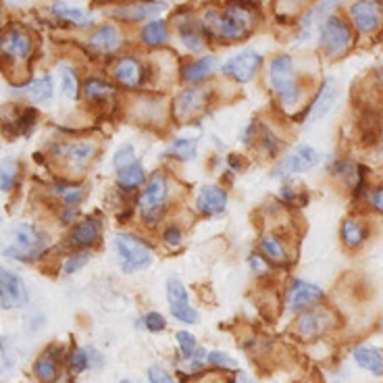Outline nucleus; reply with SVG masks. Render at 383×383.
Instances as JSON below:
<instances>
[{
	"label": "nucleus",
	"instance_id": "nucleus-1",
	"mask_svg": "<svg viewBox=\"0 0 383 383\" xmlns=\"http://www.w3.org/2000/svg\"><path fill=\"white\" fill-rule=\"evenodd\" d=\"M254 26H257L254 11L248 9L246 4H230L223 13L210 9L205 15V28L223 40H244L250 36Z\"/></svg>",
	"mask_w": 383,
	"mask_h": 383
},
{
	"label": "nucleus",
	"instance_id": "nucleus-2",
	"mask_svg": "<svg viewBox=\"0 0 383 383\" xmlns=\"http://www.w3.org/2000/svg\"><path fill=\"white\" fill-rule=\"evenodd\" d=\"M269 77H271V86L277 92V96L281 98V102L286 107H296V102L300 100V90L296 84L292 59L286 55L273 57L271 65H269Z\"/></svg>",
	"mask_w": 383,
	"mask_h": 383
},
{
	"label": "nucleus",
	"instance_id": "nucleus-3",
	"mask_svg": "<svg viewBox=\"0 0 383 383\" xmlns=\"http://www.w3.org/2000/svg\"><path fill=\"white\" fill-rule=\"evenodd\" d=\"M113 242L119 254V265L125 273H134L152 265V252L144 239L131 234H117Z\"/></svg>",
	"mask_w": 383,
	"mask_h": 383
},
{
	"label": "nucleus",
	"instance_id": "nucleus-4",
	"mask_svg": "<svg viewBox=\"0 0 383 383\" xmlns=\"http://www.w3.org/2000/svg\"><path fill=\"white\" fill-rule=\"evenodd\" d=\"M48 242L33 225L21 223L13 232V244L4 248V257L19 259V261H33L46 250Z\"/></svg>",
	"mask_w": 383,
	"mask_h": 383
},
{
	"label": "nucleus",
	"instance_id": "nucleus-5",
	"mask_svg": "<svg viewBox=\"0 0 383 383\" xmlns=\"http://www.w3.org/2000/svg\"><path fill=\"white\" fill-rule=\"evenodd\" d=\"M319 44L327 53V57L331 59H340L344 57L350 46H352V31L348 28V23L335 15L327 17L321 26V33H319Z\"/></svg>",
	"mask_w": 383,
	"mask_h": 383
},
{
	"label": "nucleus",
	"instance_id": "nucleus-6",
	"mask_svg": "<svg viewBox=\"0 0 383 383\" xmlns=\"http://www.w3.org/2000/svg\"><path fill=\"white\" fill-rule=\"evenodd\" d=\"M169 198V183L163 173H154L140 196V212L146 223H156L165 212V205Z\"/></svg>",
	"mask_w": 383,
	"mask_h": 383
},
{
	"label": "nucleus",
	"instance_id": "nucleus-7",
	"mask_svg": "<svg viewBox=\"0 0 383 383\" xmlns=\"http://www.w3.org/2000/svg\"><path fill=\"white\" fill-rule=\"evenodd\" d=\"M319 163V152L308 144H300L296 146L275 169H273V177H286L292 173H304L313 167H317Z\"/></svg>",
	"mask_w": 383,
	"mask_h": 383
},
{
	"label": "nucleus",
	"instance_id": "nucleus-8",
	"mask_svg": "<svg viewBox=\"0 0 383 383\" xmlns=\"http://www.w3.org/2000/svg\"><path fill=\"white\" fill-rule=\"evenodd\" d=\"M0 304L4 311L21 308L28 304V290L23 279L9 269H0Z\"/></svg>",
	"mask_w": 383,
	"mask_h": 383
},
{
	"label": "nucleus",
	"instance_id": "nucleus-9",
	"mask_svg": "<svg viewBox=\"0 0 383 383\" xmlns=\"http://www.w3.org/2000/svg\"><path fill=\"white\" fill-rule=\"evenodd\" d=\"M167 298H169L171 315L177 321H181V323H196L198 321V313H196V308H192L188 290L183 288V284L179 279L167 281Z\"/></svg>",
	"mask_w": 383,
	"mask_h": 383
},
{
	"label": "nucleus",
	"instance_id": "nucleus-10",
	"mask_svg": "<svg viewBox=\"0 0 383 383\" xmlns=\"http://www.w3.org/2000/svg\"><path fill=\"white\" fill-rule=\"evenodd\" d=\"M321 298H323V290L319 286L296 279L286 294V306H288V311L298 313V311H306V308L315 306Z\"/></svg>",
	"mask_w": 383,
	"mask_h": 383
},
{
	"label": "nucleus",
	"instance_id": "nucleus-11",
	"mask_svg": "<svg viewBox=\"0 0 383 383\" xmlns=\"http://www.w3.org/2000/svg\"><path fill=\"white\" fill-rule=\"evenodd\" d=\"M261 63H263V57H261L259 53H254V50H244V53L236 55L234 59L227 60L225 67H223V71H225V75L234 77L236 82L246 84V82H250V80L254 77V73L259 71Z\"/></svg>",
	"mask_w": 383,
	"mask_h": 383
},
{
	"label": "nucleus",
	"instance_id": "nucleus-12",
	"mask_svg": "<svg viewBox=\"0 0 383 383\" xmlns=\"http://www.w3.org/2000/svg\"><path fill=\"white\" fill-rule=\"evenodd\" d=\"M208 90H183L179 92L173 100V115L177 121H190L194 115H198L207 104Z\"/></svg>",
	"mask_w": 383,
	"mask_h": 383
},
{
	"label": "nucleus",
	"instance_id": "nucleus-13",
	"mask_svg": "<svg viewBox=\"0 0 383 383\" xmlns=\"http://www.w3.org/2000/svg\"><path fill=\"white\" fill-rule=\"evenodd\" d=\"M59 158H65L69 163L71 169L82 171L86 169L92 161V156L96 154V144L92 142H75V144H59L53 150Z\"/></svg>",
	"mask_w": 383,
	"mask_h": 383
},
{
	"label": "nucleus",
	"instance_id": "nucleus-14",
	"mask_svg": "<svg viewBox=\"0 0 383 383\" xmlns=\"http://www.w3.org/2000/svg\"><path fill=\"white\" fill-rule=\"evenodd\" d=\"M331 325H333V315L329 311H323V308L308 311L298 319V333L304 340H313V338L323 335Z\"/></svg>",
	"mask_w": 383,
	"mask_h": 383
},
{
	"label": "nucleus",
	"instance_id": "nucleus-15",
	"mask_svg": "<svg viewBox=\"0 0 383 383\" xmlns=\"http://www.w3.org/2000/svg\"><path fill=\"white\" fill-rule=\"evenodd\" d=\"M0 48L4 59H26L31 53V38L19 28H11L4 31Z\"/></svg>",
	"mask_w": 383,
	"mask_h": 383
},
{
	"label": "nucleus",
	"instance_id": "nucleus-16",
	"mask_svg": "<svg viewBox=\"0 0 383 383\" xmlns=\"http://www.w3.org/2000/svg\"><path fill=\"white\" fill-rule=\"evenodd\" d=\"M350 17L358 31H375L382 26V11L377 2H354L350 6Z\"/></svg>",
	"mask_w": 383,
	"mask_h": 383
},
{
	"label": "nucleus",
	"instance_id": "nucleus-17",
	"mask_svg": "<svg viewBox=\"0 0 383 383\" xmlns=\"http://www.w3.org/2000/svg\"><path fill=\"white\" fill-rule=\"evenodd\" d=\"M196 207H198V210L203 215L217 217L227 207V192L223 188H219V185H207V188L200 190Z\"/></svg>",
	"mask_w": 383,
	"mask_h": 383
},
{
	"label": "nucleus",
	"instance_id": "nucleus-18",
	"mask_svg": "<svg viewBox=\"0 0 383 383\" xmlns=\"http://www.w3.org/2000/svg\"><path fill=\"white\" fill-rule=\"evenodd\" d=\"M88 44L90 48H94L96 53L111 55L123 44V33H121L117 26H102L90 36Z\"/></svg>",
	"mask_w": 383,
	"mask_h": 383
},
{
	"label": "nucleus",
	"instance_id": "nucleus-19",
	"mask_svg": "<svg viewBox=\"0 0 383 383\" xmlns=\"http://www.w3.org/2000/svg\"><path fill=\"white\" fill-rule=\"evenodd\" d=\"M335 100H338V84L329 77V80L323 82V86H321L317 98H315V102L308 107V121H317V119L325 117Z\"/></svg>",
	"mask_w": 383,
	"mask_h": 383
},
{
	"label": "nucleus",
	"instance_id": "nucleus-20",
	"mask_svg": "<svg viewBox=\"0 0 383 383\" xmlns=\"http://www.w3.org/2000/svg\"><path fill=\"white\" fill-rule=\"evenodd\" d=\"M115 77L117 82H121L123 86L127 88H138L144 80V69H142V63L134 57H123L115 65Z\"/></svg>",
	"mask_w": 383,
	"mask_h": 383
},
{
	"label": "nucleus",
	"instance_id": "nucleus-21",
	"mask_svg": "<svg viewBox=\"0 0 383 383\" xmlns=\"http://www.w3.org/2000/svg\"><path fill=\"white\" fill-rule=\"evenodd\" d=\"M100 217L92 215V217H86L82 223L75 225V230L71 232V244L73 246H92L98 242V236H100Z\"/></svg>",
	"mask_w": 383,
	"mask_h": 383
},
{
	"label": "nucleus",
	"instance_id": "nucleus-22",
	"mask_svg": "<svg viewBox=\"0 0 383 383\" xmlns=\"http://www.w3.org/2000/svg\"><path fill=\"white\" fill-rule=\"evenodd\" d=\"M17 94L30 98L31 102H46V100L53 98V77L44 75L40 80H33L28 86L17 90Z\"/></svg>",
	"mask_w": 383,
	"mask_h": 383
},
{
	"label": "nucleus",
	"instance_id": "nucleus-23",
	"mask_svg": "<svg viewBox=\"0 0 383 383\" xmlns=\"http://www.w3.org/2000/svg\"><path fill=\"white\" fill-rule=\"evenodd\" d=\"M215 67H217V59L215 57H203V59H196L192 60L190 65H185L183 71H181V77L185 82L194 84V82H200V80L208 77Z\"/></svg>",
	"mask_w": 383,
	"mask_h": 383
},
{
	"label": "nucleus",
	"instance_id": "nucleus-24",
	"mask_svg": "<svg viewBox=\"0 0 383 383\" xmlns=\"http://www.w3.org/2000/svg\"><path fill=\"white\" fill-rule=\"evenodd\" d=\"M53 13L59 15L60 19L65 21H71L73 26H80V28H88L94 23V15L84 11V9H75V6H67L63 2H55L53 4Z\"/></svg>",
	"mask_w": 383,
	"mask_h": 383
},
{
	"label": "nucleus",
	"instance_id": "nucleus-25",
	"mask_svg": "<svg viewBox=\"0 0 383 383\" xmlns=\"http://www.w3.org/2000/svg\"><path fill=\"white\" fill-rule=\"evenodd\" d=\"M354 358L362 369H367L375 375H383V354L379 350H375L371 346H358L354 350Z\"/></svg>",
	"mask_w": 383,
	"mask_h": 383
},
{
	"label": "nucleus",
	"instance_id": "nucleus-26",
	"mask_svg": "<svg viewBox=\"0 0 383 383\" xmlns=\"http://www.w3.org/2000/svg\"><path fill=\"white\" fill-rule=\"evenodd\" d=\"M365 237H367V230L356 219H346L342 223V242L348 248H358L365 242Z\"/></svg>",
	"mask_w": 383,
	"mask_h": 383
},
{
	"label": "nucleus",
	"instance_id": "nucleus-27",
	"mask_svg": "<svg viewBox=\"0 0 383 383\" xmlns=\"http://www.w3.org/2000/svg\"><path fill=\"white\" fill-rule=\"evenodd\" d=\"M146 179V173L144 169L140 167V163H134L125 169H121L117 176V183L123 188V190H136L138 185H142Z\"/></svg>",
	"mask_w": 383,
	"mask_h": 383
},
{
	"label": "nucleus",
	"instance_id": "nucleus-28",
	"mask_svg": "<svg viewBox=\"0 0 383 383\" xmlns=\"http://www.w3.org/2000/svg\"><path fill=\"white\" fill-rule=\"evenodd\" d=\"M165 4L156 2V4H131V6H119L115 11L117 17H123V19H129V21H138V19H144L152 13H158Z\"/></svg>",
	"mask_w": 383,
	"mask_h": 383
},
{
	"label": "nucleus",
	"instance_id": "nucleus-29",
	"mask_svg": "<svg viewBox=\"0 0 383 383\" xmlns=\"http://www.w3.org/2000/svg\"><path fill=\"white\" fill-rule=\"evenodd\" d=\"M167 38H169V31H167V23L163 21H148L142 28V42L148 46H161L167 42Z\"/></svg>",
	"mask_w": 383,
	"mask_h": 383
},
{
	"label": "nucleus",
	"instance_id": "nucleus-30",
	"mask_svg": "<svg viewBox=\"0 0 383 383\" xmlns=\"http://www.w3.org/2000/svg\"><path fill=\"white\" fill-rule=\"evenodd\" d=\"M196 146H198L196 138H179L176 142H171V146L165 150V154L177 156L179 161H192L196 156Z\"/></svg>",
	"mask_w": 383,
	"mask_h": 383
},
{
	"label": "nucleus",
	"instance_id": "nucleus-31",
	"mask_svg": "<svg viewBox=\"0 0 383 383\" xmlns=\"http://www.w3.org/2000/svg\"><path fill=\"white\" fill-rule=\"evenodd\" d=\"M179 28V36H181V40H183V44L190 48V50H194V53H198V50H203V36H200V28H198V23H194V21H185V23H181V26H177Z\"/></svg>",
	"mask_w": 383,
	"mask_h": 383
},
{
	"label": "nucleus",
	"instance_id": "nucleus-32",
	"mask_svg": "<svg viewBox=\"0 0 383 383\" xmlns=\"http://www.w3.org/2000/svg\"><path fill=\"white\" fill-rule=\"evenodd\" d=\"M36 375H38L40 382L46 383L57 379V358H53L50 350L44 352L40 358H38V362H36Z\"/></svg>",
	"mask_w": 383,
	"mask_h": 383
},
{
	"label": "nucleus",
	"instance_id": "nucleus-33",
	"mask_svg": "<svg viewBox=\"0 0 383 383\" xmlns=\"http://www.w3.org/2000/svg\"><path fill=\"white\" fill-rule=\"evenodd\" d=\"M261 248L266 257L275 263H284L286 261V246L279 237L275 236H263L261 239Z\"/></svg>",
	"mask_w": 383,
	"mask_h": 383
},
{
	"label": "nucleus",
	"instance_id": "nucleus-34",
	"mask_svg": "<svg viewBox=\"0 0 383 383\" xmlns=\"http://www.w3.org/2000/svg\"><path fill=\"white\" fill-rule=\"evenodd\" d=\"M84 92H86V96L92 98V100H104V98H109V96L115 94V88H113L111 84L102 82V80L90 77L88 82H86V86H84Z\"/></svg>",
	"mask_w": 383,
	"mask_h": 383
},
{
	"label": "nucleus",
	"instance_id": "nucleus-35",
	"mask_svg": "<svg viewBox=\"0 0 383 383\" xmlns=\"http://www.w3.org/2000/svg\"><path fill=\"white\" fill-rule=\"evenodd\" d=\"M60 80H63V92L69 96V98H77V75H75V71H73V67L71 65H65V63H60Z\"/></svg>",
	"mask_w": 383,
	"mask_h": 383
},
{
	"label": "nucleus",
	"instance_id": "nucleus-36",
	"mask_svg": "<svg viewBox=\"0 0 383 383\" xmlns=\"http://www.w3.org/2000/svg\"><path fill=\"white\" fill-rule=\"evenodd\" d=\"M17 171H19V167L15 163H11V161L2 163V167H0V188H2V192H9L15 185Z\"/></svg>",
	"mask_w": 383,
	"mask_h": 383
},
{
	"label": "nucleus",
	"instance_id": "nucleus-37",
	"mask_svg": "<svg viewBox=\"0 0 383 383\" xmlns=\"http://www.w3.org/2000/svg\"><path fill=\"white\" fill-rule=\"evenodd\" d=\"M134 158H136V150H134V146H131V144H123V146L115 152V167L121 171V169L134 165V163H136Z\"/></svg>",
	"mask_w": 383,
	"mask_h": 383
},
{
	"label": "nucleus",
	"instance_id": "nucleus-38",
	"mask_svg": "<svg viewBox=\"0 0 383 383\" xmlns=\"http://www.w3.org/2000/svg\"><path fill=\"white\" fill-rule=\"evenodd\" d=\"M90 261V252L88 250H82V252H77V254H73V257H69L67 261H65V273L67 275H71V273H75V271H80V269H84V266L88 265Z\"/></svg>",
	"mask_w": 383,
	"mask_h": 383
},
{
	"label": "nucleus",
	"instance_id": "nucleus-39",
	"mask_svg": "<svg viewBox=\"0 0 383 383\" xmlns=\"http://www.w3.org/2000/svg\"><path fill=\"white\" fill-rule=\"evenodd\" d=\"M176 340L183 356H192V354L196 352V338H194L192 333H188V331H177Z\"/></svg>",
	"mask_w": 383,
	"mask_h": 383
},
{
	"label": "nucleus",
	"instance_id": "nucleus-40",
	"mask_svg": "<svg viewBox=\"0 0 383 383\" xmlns=\"http://www.w3.org/2000/svg\"><path fill=\"white\" fill-rule=\"evenodd\" d=\"M57 194L63 196V200L67 203V205H75V203H80L82 198H84V190L82 188H65V185H59L57 188Z\"/></svg>",
	"mask_w": 383,
	"mask_h": 383
},
{
	"label": "nucleus",
	"instance_id": "nucleus-41",
	"mask_svg": "<svg viewBox=\"0 0 383 383\" xmlns=\"http://www.w3.org/2000/svg\"><path fill=\"white\" fill-rule=\"evenodd\" d=\"M90 365V358L88 352L86 350H75V352L71 354V358H69V367L73 369V371H84V369H88Z\"/></svg>",
	"mask_w": 383,
	"mask_h": 383
},
{
	"label": "nucleus",
	"instance_id": "nucleus-42",
	"mask_svg": "<svg viewBox=\"0 0 383 383\" xmlns=\"http://www.w3.org/2000/svg\"><path fill=\"white\" fill-rule=\"evenodd\" d=\"M148 379H150V383H176L173 382V377H171L165 369H161L158 365H154V367L148 369Z\"/></svg>",
	"mask_w": 383,
	"mask_h": 383
},
{
	"label": "nucleus",
	"instance_id": "nucleus-43",
	"mask_svg": "<svg viewBox=\"0 0 383 383\" xmlns=\"http://www.w3.org/2000/svg\"><path fill=\"white\" fill-rule=\"evenodd\" d=\"M208 362L217 365V367H225V369H236V360L230 358L225 352H210L208 354Z\"/></svg>",
	"mask_w": 383,
	"mask_h": 383
},
{
	"label": "nucleus",
	"instance_id": "nucleus-44",
	"mask_svg": "<svg viewBox=\"0 0 383 383\" xmlns=\"http://www.w3.org/2000/svg\"><path fill=\"white\" fill-rule=\"evenodd\" d=\"M144 323H146V329H150V331H163L165 329V319L158 313H148Z\"/></svg>",
	"mask_w": 383,
	"mask_h": 383
},
{
	"label": "nucleus",
	"instance_id": "nucleus-45",
	"mask_svg": "<svg viewBox=\"0 0 383 383\" xmlns=\"http://www.w3.org/2000/svg\"><path fill=\"white\" fill-rule=\"evenodd\" d=\"M250 266H252V271H254L257 275H265L266 271H271V266L266 265V261H263L259 254H252V257H250Z\"/></svg>",
	"mask_w": 383,
	"mask_h": 383
},
{
	"label": "nucleus",
	"instance_id": "nucleus-46",
	"mask_svg": "<svg viewBox=\"0 0 383 383\" xmlns=\"http://www.w3.org/2000/svg\"><path fill=\"white\" fill-rule=\"evenodd\" d=\"M163 237H165V242L171 244V246H179V244H181V232H179L177 227H169Z\"/></svg>",
	"mask_w": 383,
	"mask_h": 383
},
{
	"label": "nucleus",
	"instance_id": "nucleus-47",
	"mask_svg": "<svg viewBox=\"0 0 383 383\" xmlns=\"http://www.w3.org/2000/svg\"><path fill=\"white\" fill-rule=\"evenodd\" d=\"M371 203H373V207L377 208V210H382V212H383V188L375 190V194H373Z\"/></svg>",
	"mask_w": 383,
	"mask_h": 383
},
{
	"label": "nucleus",
	"instance_id": "nucleus-48",
	"mask_svg": "<svg viewBox=\"0 0 383 383\" xmlns=\"http://www.w3.org/2000/svg\"><path fill=\"white\" fill-rule=\"evenodd\" d=\"M73 217H75V210H73V208H69V210L65 208V212H63V217H60V219H63L65 223H71V221H73Z\"/></svg>",
	"mask_w": 383,
	"mask_h": 383
},
{
	"label": "nucleus",
	"instance_id": "nucleus-49",
	"mask_svg": "<svg viewBox=\"0 0 383 383\" xmlns=\"http://www.w3.org/2000/svg\"><path fill=\"white\" fill-rule=\"evenodd\" d=\"M239 383H257V382H252V379L246 377V375H239Z\"/></svg>",
	"mask_w": 383,
	"mask_h": 383
},
{
	"label": "nucleus",
	"instance_id": "nucleus-50",
	"mask_svg": "<svg viewBox=\"0 0 383 383\" xmlns=\"http://www.w3.org/2000/svg\"><path fill=\"white\" fill-rule=\"evenodd\" d=\"M379 82H382V84H383V71H382V73H379Z\"/></svg>",
	"mask_w": 383,
	"mask_h": 383
},
{
	"label": "nucleus",
	"instance_id": "nucleus-51",
	"mask_svg": "<svg viewBox=\"0 0 383 383\" xmlns=\"http://www.w3.org/2000/svg\"><path fill=\"white\" fill-rule=\"evenodd\" d=\"M121 383H131V382H121Z\"/></svg>",
	"mask_w": 383,
	"mask_h": 383
}]
</instances>
